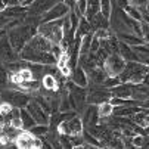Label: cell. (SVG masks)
I'll return each mask as SVG.
<instances>
[{
	"label": "cell",
	"mask_w": 149,
	"mask_h": 149,
	"mask_svg": "<svg viewBox=\"0 0 149 149\" xmlns=\"http://www.w3.org/2000/svg\"><path fill=\"white\" fill-rule=\"evenodd\" d=\"M36 16H31V15H27L25 19H24V22L22 24H19L13 28H9L6 36L10 41V45L12 47L15 49V52H21L22 50V47L30 41V38L37 34V27L40 24V19H36Z\"/></svg>",
	"instance_id": "1"
},
{
	"label": "cell",
	"mask_w": 149,
	"mask_h": 149,
	"mask_svg": "<svg viewBox=\"0 0 149 149\" xmlns=\"http://www.w3.org/2000/svg\"><path fill=\"white\" fill-rule=\"evenodd\" d=\"M22 2H25V0H19V3H22Z\"/></svg>",
	"instance_id": "42"
},
{
	"label": "cell",
	"mask_w": 149,
	"mask_h": 149,
	"mask_svg": "<svg viewBox=\"0 0 149 149\" xmlns=\"http://www.w3.org/2000/svg\"><path fill=\"white\" fill-rule=\"evenodd\" d=\"M142 106H114V111H112V115L115 117H132L133 114H136L137 111H140Z\"/></svg>",
	"instance_id": "23"
},
{
	"label": "cell",
	"mask_w": 149,
	"mask_h": 149,
	"mask_svg": "<svg viewBox=\"0 0 149 149\" xmlns=\"http://www.w3.org/2000/svg\"><path fill=\"white\" fill-rule=\"evenodd\" d=\"M99 47H100V40H99L97 37H95V36H93V38H92V45H90V52L96 53Z\"/></svg>",
	"instance_id": "36"
},
{
	"label": "cell",
	"mask_w": 149,
	"mask_h": 149,
	"mask_svg": "<svg viewBox=\"0 0 149 149\" xmlns=\"http://www.w3.org/2000/svg\"><path fill=\"white\" fill-rule=\"evenodd\" d=\"M89 33H93V28H92V25H90V22H89V19L83 15V16L80 18V21H78V27H77V30H75V36L84 37V36L89 34Z\"/></svg>",
	"instance_id": "27"
},
{
	"label": "cell",
	"mask_w": 149,
	"mask_h": 149,
	"mask_svg": "<svg viewBox=\"0 0 149 149\" xmlns=\"http://www.w3.org/2000/svg\"><path fill=\"white\" fill-rule=\"evenodd\" d=\"M13 145L19 149H41L43 139L31 134L30 130H19L13 140Z\"/></svg>",
	"instance_id": "6"
},
{
	"label": "cell",
	"mask_w": 149,
	"mask_h": 149,
	"mask_svg": "<svg viewBox=\"0 0 149 149\" xmlns=\"http://www.w3.org/2000/svg\"><path fill=\"white\" fill-rule=\"evenodd\" d=\"M149 0H130V5L136 6V8H145L148 5Z\"/></svg>",
	"instance_id": "37"
},
{
	"label": "cell",
	"mask_w": 149,
	"mask_h": 149,
	"mask_svg": "<svg viewBox=\"0 0 149 149\" xmlns=\"http://www.w3.org/2000/svg\"><path fill=\"white\" fill-rule=\"evenodd\" d=\"M115 3H117V6H118V8L125 9L127 6L130 5V0H115Z\"/></svg>",
	"instance_id": "38"
},
{
	"label": "cell",
	"mask_w": 149,
	"mask_h": 149,
	"mask_svg": "<svg viewBox=\"0 0 149 149\" xmlns=\"http://www.w3.org/2000/svg\"><path fill=\"white\" fill-rule=\"evenodd\" d=\"M142 37L145 40V43L149 45V24L142 22Z\"/></svg>",
	"instance_id": "35"
},
{
	"label": "cell",
	"mask_w": 149,
	"mask_h": 149,
	"mask_svg": "<svg viewBox=\"0 0 149 149\" xmlns=\"http://www.w3.org/2000/svg\"><path fill=\"white\" fill-rule=\"evenodd\" d=\"M111 12H112V0H100V13L109 18Z\"/></svg>",
	"instance_id": "32"
},
{
	"label": "cell",
	"mask_w": 149,
	"mask_h": 149,
	"mask_svg": "<svg viewBox=\"0 0 149 149\" xmlns=\"http://www.w3.org/2000/svg\"><path fill=\"white\" fill-rule=\"evenodd\" d=\"M2 100L9 102L15 108H25L28 105V102L31 100V95L16 90V89H12V87L10 89L6 87L5 92H2Z\"/></svg>",
	"instance_id": "8"
},
{
	"label": "cell",
	"mask_w": 149,
	"mask_h": 149,
	"mask_svg": "<svg viewBox=\"0 0 149 149\" xmlns=\"http://www.w3.org/2000/svg\"><path fill=\"white\" fill-rule=\"evenodd\" d=\"M27 45H30L31 47H34V49H38V50H45V52H50V49H52V41L50 40H47L45 36H41V34H34L31 38H30V41Z\"/></svg>",
	"instance_id": "16"
},
{
	"label": "cell",
	"mask_w": 149,
	"mask_h": 149,
	"mask_svg": "<svg viewBox=\"0 0 149 149\" xmlns=\"http://www.w3.org/2000/svg\"><path fill=\"white\" fill-rule=\"evenodd\" d=\"M84 130V125H83V120L78 114H75L74 117H70L67 118L65 121H62L56 132L61 133V134H68V136H77V134H81Z\"/></svg>",
	"instance_id": "7"
},
{
	"label": "cell",
	"mask_w": 149,
	"mask_h": 149,
	"mask_svg": "<svg viewBox=\"0 0 149 149\" xmlns=\"http://www.w3.org/2000/svg\"><path fill=\"white\" fill-rule=\"evenodd\" d=\"M63 18L55 19V21H49V22H40L38 27H37V33L41 34V36H45L47 40H50L52 45H61L62 38H63V30H62Z\"/></svg>",
	"instance_id": "4"
},
{
	"label": "cell",
	"mask_w": 149,
	"mask_h": 149,
	"mask_svg": "<svg viewBox=\"0 0 149 149\" xmlns=\"http://www.w3.org/2000/svg\"><path fill=\"white\" fill-rule=\"evenodd\" d=\"M111 96V90L102 84H93L90 87L87 86V103L99 105L102 102H108Z\"/></svg>",
	"instance_id": "9"
},
{
	"label": "cell",
	"mask_w": 149,
	"mask_h": 149,
	"mask_svg": "<svg viewBox=\"0 0 149 149\" xmlns=\"http://www.w3.org/2000/svg\"><path fill=\"white\" fill-rule=\"evenodd\" d=\"M71 81H74L77 86L80 87H87L89 86V77H87V72L83 67L77 65L72 71H71Z\"/></svg>",
	"instance_id": "17"
},
{
	"label": "cell",
	"mask_w": 149,
	"mask_h": 149,
	"mask_svg": "<svg viewBox=\"0 0 149 149\" xmlns=\"http://www.w3.org/2000/svg\"><path fill=\"white\" fill-rule=\"evenodd\" d=\"M121 81H120V78H118V75H115V77H106L105 78V81L102 83V86H105V87H108V89H111V87H114V86H117V84H120Z\"/></svg>",
	"instance_id": "33"
},
{
	"label": "cell",
	"mask_w": 149,
	"mask_h": 149,
	"mask_svg": "<svg viewBox=\"0 0 149 149\" xmlns=\"http://www.w3.org/2000/svg\"><path fill=\"white\" fill-rule=\"evenodd\" d=\"M0 132H2V127H0Z\"/></svg>",
	"instance_id": "43"
},
{
	"label": "cell",
	"mask_w": 149,
	"mask_h": 149,
	"mask_svg": "<svg viewBox=\"0 0 149 149\" xmlns=\"http://www.w3.org/2000/svg\"><path fill=\"white\" fill-rule=\"evenodd\" d=\"M97 111H99V123L105 121V120H109L114 111V105L108 100V102H102L97 105Z\"/></svg>",
	"instance_id": "24"
},
{
	"label": "cell",
	"mask_w": 149,
	"mask_h": 149,
	"mask_svg": "<svg viewBox=\"0 0 149 149\" xmlns=\"http://www.w3.org/2000/svg\"><path fill=\"white\" fill-rule=\"evenodd\" d=\"M18 59H19V53L15 52V49L12 47L8 36H3L0 38V61L3 63H9Z\"/></svg>",
	"instance_id": "12"
},
{
	"label": "cell",
	"mask_w": 149,
	"mask_h": 149,
	"mask_svg": "<svg viewBox=\"0 0 149 149\" xmlns=\"http://www.w3.org/2000/svg\"><path fill=\"white\" fill-rule=\"evenodd\" d=\"M86 72H87V77H89V84L90 83L92 84H102L105 81V78L108 77V74H106L103 67H95V68H92Z\"/></svg>",
	"instance_id": "18"
},
{
	"label": "cell",
	"mask_w": 149,
	"mask_h": 149,
	"mask_svg": "<svg viewBox=\"0 0 149 149\" xmlns=\"http://www.w3.org/2000/svg\"><path fill=\"white\" fill-rule=\"evenodd\" d=\"M70 13V8L62 2V0H59V2H56L50 9H47L43 15L40 16V22H49V21H55V19H61L63 16H67Z\"/></svg>",
	"instance_id": "11"
},
{
	"label": "cell",
	"mask_w": 149,
	"mask_h": 149,
	"mask_svg": "<svg viewBox=\"0 0 149 149\" xmlns=\"http://www.w3.org/2000/svg\"><path fill=\"white\" fill-rule=\"evenodd\" d=\"M25 108H27V111L33 115V118L36 120V123H38V124H49V117H50V114L46 112L33 97H31V100L28 102V105L25 106Z\"/></svg>",
	"instance_id": "14"
},
{
	"label": "cell",
	"mask_w": 149,
	"mask_h": 149,
	"mask_svg": "<svg viewBox=\"0 0 149 149\" xmlns=\"http://www.w3.org/2000/svg\"><path fill=\"white\" fill-rule=\"evenodd\" d=\"M19 117H21V123H22V130H30L34 124H37L33 115L27 111V108H19Z\"/></svg>",
	"instance_id": "26"
},
{
	"label": "cell",
	"mask_w": 149,
	"mask_h": 149,
	"mask_svg": "<svg viewBox=\"0 0 149 149\" xmlns=\"http://www.w3.org/2000/svg\"><path fill=\"white\" fill-rule=\"evenodd\" d=\"M111 95L117 96V97H130L132 96V87L130 83H120L117 86L111 87Z\"/></svg>",
	"instance_id": "22"
},
{
	"label": "cell",
	"mask_w": 149,
	"mask_h": 149,
	"mask_svg": "<svg viewBox=\"0 0 149 149\" xmlns=\"http://www.w3.org/2000/svg\"><path fill=\"white\" fill-rule=\"evenodd\" d=\"M83 140H84V143H89V145H92L93 148H103L102 142H100L97 137H95L87 129L83 130Z\"/></svg>",
	"instance_id": "28"
},
{
	"label": "cell",
	"mask_w": 149,
	"mask_h": 149,
	"mask_svg": "<svg viewBox=\"0 0 149 149\" xmlns=\"http://www.w3.org/2000/svg\"><path fill=\"white\" fill-rule=\"evenodd\" d=\"M65 87L68 90L72 109L77 112H83V109L86 108V103H87V87H80L71 80L65 81Z\"/></svg>",
	"instance_id": "5"
},
{
	"label": "cell",
	"mask_w": 149,
	"mask_h": 149,
	"mask_svg": "<svg viewBox=\"0 0 149 149\" xmlns=\"http://www.w3.org/2000/svg\"><path fill=\"white\" fill-rule=\"evenodd\" d=\"M9 87V71L6 65L0 61V89Z\"/></svg>",
	"instance_id": "30"
},
{
	"label": "cell",
	"mask_w": 149,
	"mask_h": 149,
	"mask_svg": "<svg viewBox=\"0 0 149 149\" xmlns=\"http://www.w3.org/2000/svg\"><path fill=\"white\" fill-rule=\"evenodd\" d=\"M87 19H89V22H90L93 31L99 30V28H109V18L103 16L100 12H97L96 15H93V16H90Z\"/></svg>",
	"instance_id": "20"
},
{
	"label": "cell",
	"mask_w": 149,
	"mask_h": 149,
	"mask_svg": "<svg viewBox=\"0 0 149 149\" xmlns=\"http://www.w3.org/2000/svg\"><path fill=\"white\" fill-rule=\"evenodd\" d=\"M125 61L123 59V56L120 53H111L108 58L105 59L103 62V68L106 71L109 77H115V75H120L121 71L124 70L125 67Z\"/></svg>",
	"instance_id": "10"
},
{
	"label": "cell",
	"mask_w": 149,
	"mask_h": 149,
	"mask_svg": "<svg viewBox=\"0 0 149 149\" xmlns=\"http://www.w3.org/2000/svg\"><path fill=\"white\" fill-rule=\"evenodd\" d=\"M118 53L123 56V59H124L125 62H132V61L139 62V61H137V55H136L133 46L124 43V41H120V50H118Z\"/></svg>",
	"instance_id": "21"
},
{
	"label": "cell",
	"mask_w": 149,
	"mask_h": 149,
	"mask_svg": "<svg viewBox=\"0 0 149 149\" xmlns=\"http://www.w3.org/2000/svg\"><path fill=\"white\" fill-rule=\"evenodd\" d=\"M149 71V65H145L142 62H127L124 70L121 71V74L118 75L121 83H132V84H137V83H143L146 78V74Z\"/></svg>",
	"instance_id": "2"
},
{
	"label": "cell",
	"mask_w": 149,
	"mask_h": 149,
	"mask_svg": "<svg viewBox=\"0 0 149 149\" xmlns=\"http://www.w3.org/2000/svg\"><path fill=\"white\" fill-rule=\"evenodd\" d=\"M142 106H143V108H149V97L145 99V100L142 102Z\"/></svg>",
	"instance_id": "40"
},
{
	"label": "cell",
	"mask_w": 149,
	"mask_h": 149,
	"mask_svg": "<svg viewBox=\"0 0 149 149\" xmlns=\"http://www.w3.org/2000/svg\"><path fill=\"white\" fill-rule=\"evenodd\" d=\"M130 87H132V99H134V100H137V102H140V105H142V102L145 100V99H148L149 97V84L148 83H137V84H132L130 83Z\"/></svg>",
	"instance_id": "15"
},
{
	"label": "cell",
	"mask_w": 149,
	"mask_h": 149,
	"mask_svg": "<svg viewBox=\"0 0 149 149\" xmlns=\"http://www.w3.org/2000/svg\"><path fill=\"white\" fill-rule=\"evenodd\" d=\"M8 8V3H6V0H0V13L5 12Z\"/></svg>",
	"instance_id": "39"
},
{
	"label": "cell",
	"mask_w": 149,
	"mask_h": 149,
	"mask_svg": "<svg viewBox=\"0 0 149 149\" xmlns=\"http://www.w3.org/2000/svg\"><path fill=\"white\" fill-rule=\"evenodd\" d=\"M83 125L84 129H90L99 124V111H97V105L89 103L86 108L83 109Z\"/></svg>",
	"instance_id": "13"
},
{
	"label": "cell",
	"mask_w": 149,
	"mask_h": 149,
	"mask_svg": "<svg viewBox=\"0 0 149 149\" xmlns=\"http://www.w3.org/2000/svg\"><path fill=\"white\" fill-rule=\"evenodd\" d=\"M49 124H34L31 129H30V133L31 134H34V136H37V137H43V136H46L47 133H49Z\"/></svg>",
	"instance_id": "29"
},
{
	"label": "cell",
	"mask_w": 149,
	"mask_h": 149,
	"mask_svg": "<svg viewBox=\"0 0 149 149\" xmlns=\"http://www.w3.org/2000/svg\"><path fill=\"white\" fill-rule=\"evenodd\" d=\"M115 36L118 37L120 41H124V43L130 45V46H139V45L145 43L143 37H140V36H137L134 33H117Z\"/></svg>",
	"instance_id": "19"
},
{
	"label": "cell",
	"mask_w": 149,
	"mask_h": 149,
	"mask_svg": "<svg viewBox=\"0 0 149 149\" xmlns=\"http://www.w3.org/2000/svg\"><path fill=\"white\" fill-rule=\"evenodd\" d=\"M0 100H2V90H0Z\"/></svg>",
	"instance_id": "41"
},
{
	"label": "cell",
	"mask_w": 149,
	"mask_h": 149,
	"mask_svg": "<svg viewBox=\"0 0 149 149\" xmlns=\"http://www.w3.org/2000/svg\"><path fill=\"white\" fill-rule=\"evenodd\" d=\"M19 59L33 63H40V65H56V58L52 55V52L38 50L31 47L30 45H25L22 50L19 52Z\"/></svg>",
	"instance_id": "3"
},
{
	"label": "cell",
	"mask_w": 149,
	"mask_h": 149,
	"mask_svg": "<svg viewBox=\"0 0 149 149\" xmlns=\"http://www.w3.org/2000/svg\"><path fill=\"white\" fill-rule=\"evenodd\" d=\"M132 142H133V146L134 148H143V145H145V134H140V133L134 134L133 139H132Z\"/></svg>",
	"instance_id": "34"
},
{
	"label": "cell",
	"mask_w": 149,
	"mask_h": 149,
	"mask_svg": "<svg viewBox=\"0 0 149 149\" xmlns=\"http://www.w3.org/2000/svg\"><path fill=\"white\" fill-rule=\"evenodd\" d=\"M136 55H137V61L145 63V65H149V45L143 43L139 46H133Z\"/></svg>",
	"instance_id": "25"
},
{
	"label": "cell",
	"mask_w": 149,
	"mask_h": 149,
	"mask_svg": "<svg viewBox=\"0 0 149 149\" xmlns=\"http://www.w3.org/2000/svg\"><path fill=\"white\" fill-rule=\"evenodd\" d=\"M124 10H125V13L129 15L130 18H133V19L140 21V22H142V13H140V9H139V8H136V6H133V5H129Z\"/></svg>",
	"instance_id": "31"
}]
</instances>
